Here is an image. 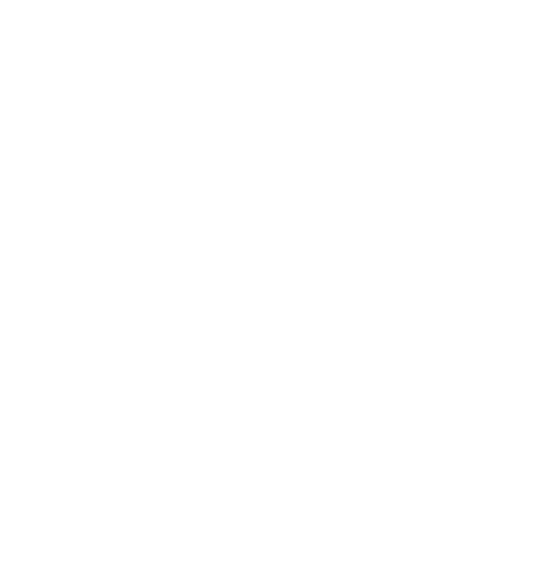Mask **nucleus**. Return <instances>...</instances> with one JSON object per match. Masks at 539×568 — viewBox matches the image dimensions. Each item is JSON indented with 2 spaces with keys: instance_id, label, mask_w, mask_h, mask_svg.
<instances>
[]
</instances>
